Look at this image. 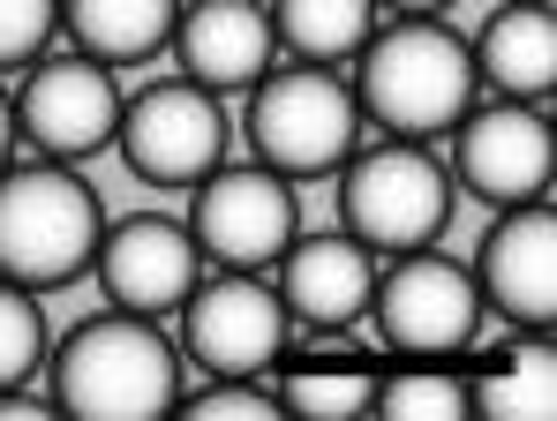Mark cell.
<instances>
[{"mask_svg":"<svg viewBox=\"0 0 557 421\" xmlns=\"http://www.w3.org/2000/svg\"><path fill=\"white\" fill-rule=\"evenodd\" d=\"M188 242L203 263L219 271H272L278 249L301 234V203H294V181H278L257 159H219L188 188Z\"/></svg>","mask_w":557,"mask_h":421,"instance_id":"8","label":"cell"},{"mask_svg":"<svg viewBox=\"0 0 557 421\" xmlns=\"http://www.w3.org/2000/svg\"><path fill=\"white\" fill-rule=\"evenodd\" d=\"M474 294L482 317H505L512 332H550L557 324V211L550 196L497 211V226L474 249Z\"/></svg>","mask_w":557,"mask_h":421,"instance_id":"12","label":"cell"},{"mask_svg":"<svg viewBox=\"0 0 557 421\" xmlns=\"http://www.w3.org/2000/svg\"><path fill=\"white\" fill-rule=\"evenodd\" d=\"M339 226L362 242L370 256H407V249H430L445 226H453V166L437 159V144H355L339 159Z\"/></svg>","mask_w":557,"mask_h":421,"instance_id":"4","label":"cell"},{"mask_svg":"<svg viewBox=\"0 0 557 421\" xmlns=\"http://www.w3.org/2000/svg\"><path fill=\"white\" fill-rule=\"evenodd\" d=\"M467 414L482 421H550L557 414V354L550 332H520L467 376Z\"/></svg>","mask_w":557,"mask_h":421,"instance_id":"18","label":"cell"},{"mask_svg":"<svg viewBox=\"0 0 557 421\" xmlns=\"http://www.w3.org/2000/svg\"><path fill=\"white\" fill-rule=\"evenodd\" d=\"M376 338L399 354V361H460L467 346L482 338V294H474V271L460 256H445L437 242L407 256H384L370 286Z\"/></svg>","mask_w":557,"mask_h":421,"instance_id":"6","label":"cell"},{"mask_svg":"<svg viewBox=\"0 0 557 421\" xmlns=\"http://www.w3.org/2000/svg\"><path fill=\"white\" fill-rule=\"evenodd\" d=\"M166 46H174L182 76L203 90H249L278 61L264 0H182Z\"/></svg>","mask_w":557,"mask_h":421,"instance_id":"15","label":"cell"},{"mask_svg":"<svg viewBox=\"0 0 557 421\" xmlns=\"http://www.w3.org/2000/svg\"><path fill=\"white\" fill-rule=\"evenodd\" d=\"M453 0H376V15H445Z\"/></svg>","mask_w":557,"mask_h":421,"instance_id":"25","label":"cell"},{"mask_svg":"<svg viewBox=\"0 0 557 421\" xmlns=\"http://www.w3.org/2000/svg\"><path fill=\"white\" fill-rule=\"evenodd\" d=\"M355 113L376 136L399 144H445L460 128V113L482 98L467 38L445 15H392L376 23L355 53Z\"/></svg>","mask_w":557,"mask_h":421,"instance_id":"1","label":"cell"},{"mask_svg":"<svg viewBox=\"0 0 557 421\" xmlns=\"http://www.w3.org/2000/svg\"><path fill=\"white\" fill-rule=\"evenodd\" d=\"M272 15V38L286 61H317V69H347L362 53L376 23V0H264Z\"/></svg>","mask_w":557,"mask_h":421,"instance_id":"19","label":"cell"},{"mask_svg":"<svg viewBox=\"0 0 557 421\" xmlns=\"http://www.w3.org/2000/svg\"><path fill=\"white\" fill-rule=\"evenodd\" d=\"M46 399L69 421H159L182 399V346L159 317L98 309L61 346H46Z\"/></svg>","mask_w":557,"mask_h":421,"instance_id":"2","label":"cell"},{"mask_svg":"<svg viewBox=\"0 0 557 421\" xmlns=\"http://www.w3.org/2000/svg\"><path fill=\"white\" fill-rule=\"evenodd\" d=\"M8 106H15V144L30 159L84 166L91 151H113L121 90H113V69H98L84 53H38L23 84L8 90Z\"/></svg>","mask_w":557,"mask_h":421,"instance_id":"11","label":"cell"},{"mask_svg":"<svg viewBox=\"0 0 557 421\" xmlns=\"http://www.w3.org/2000/svg\"><path fill=\"white\" fill-rule=\"evenodd\" d=\"M370 392H376V369L362 354H301V361L278 369L272 399H278V414H294V421H362Z\"/></svg>","mask_w":557,"mask_h":421,"instance_id":"20","label":"cell"},{"mask_svg":"<svg viewBox=\"0 0 557 421\" xmlns=\"http://www.w3.org/2000/svg\"><path fill=\"white\" fill-rule=\"evenodd\" d=\"M174 414H188V421H278V399L264 392V376H211L203 392L174 399Z\"/></svg>","mask_w":557,"mask_h":421,"instance_id":"24","label":"cell"},{"mask_svg":"<svg viewBox=\"0 0 557 421\" xmlns=\"http://www.w3.org/2000/svg\"><path fill=\"white\" fill-rule=\"evenodd\" d=\"M467 61H474V84L482 90L550 106V90H557V15H550V0H505V8L467 38Z\"/></svg>","mask_w":557,"mask_h":421,"instance_id":"16","label":"cell"},{"mask_svg":"<svg viewBox=\"0 0 557 421\" xmlns=\"http://www.w3.org/2000/svg\"><path fill=\"white\" fill-rule=\"evenodd\" d=\"M203 256L188 242L182 219L166 211H136L121 226H98V249H91V278L106 294V309H128V317H174L182 294L196 286Z\"/></svg>","mask_w":557,"mask_h":421,"instance_id":"13","label":"cell"},{"mask_svg":"<svg viewBox=\"0 0 557 421\" xmlns=\"http://www.w3.org/2000/svg\"><path fill=\"white\" fill-rule=\"evenodd\" d=\"M61 38V0H0V76L30 69Z\"/></svg>","mask_w":557,"mask_h":421,"instance_id":"23","label":"cell"},{"mask_svg":"<svg viewBox=\"0 0 557 421\" xmlns=\"http://www.w3.org/2000/svg\"><path fill=\"white\" fill-rule=\"evenodd\" d=\"M46 346H53V338H46V309H38V294L15 286V278H0V392L38 384Z\"/></svg>","mask_w":557,"mask_h":421,"instance_id":"22","label":"cell"},{"mask_svg":"<svg viewBox=\"0 0 557 421\" xmlns=\"http://www.w3.org/2000/svg\"><path fill=\"white\" fill-rule=\"evenodd\" d=\"M376 263L384 256H370L347 226H332V234H294L264 278H272V294H278V309H286L294 332L332 338V332H347V324H362Z\"/></svg>","mask_w":557,"mask_h":421,"instance_id":"14","label":"cell"},{"mask_svg":"<svg viewBox=\"0 0 557 421\" xmlns=\"http://www.w3.org/2000/svg\"><path fill=\"white\" fill-rule=\"evenodd\" d=\"M174 317H182V361H196L203 376H272V361L294 338L264 271L203 263Z\"/></svg>","mask_w":557,"mask_h":421,"instance_id":"9","label":"cell"},{"mask_svg":"<svg viewBox=\"0 0 557 421\" xmlns=\"http://www.w3.org/2000/svg\"><path fill=\"white\" fill-rule=\"evenodd\" d=\"M249 151L257 166H272L278 181H332L339 159L362 144V113H355V90L339 69H317V61H286L264 69L249 84Z\"/></svg>","mask_w":557,"mask_h":421,"instance_id":"5","label":"cell"},{"mask_svg":"<svg viewBox=\"0 0 557 421\" xmlns=\"http://www.w3.org/2000/svg\"><path fill=\"white\" fill-rule=\"evenodd\" d=\"M15 151H23V144H15V106H8V90H0V166H8Z\"/></svg>","mask_w":557,"mask_h":421,"instance_id":"26","label":"cell"},{"mask_svg":"<svg viewBox=\"0 0 557 421\" xmlns=\"http://www.w3.org/2000/svg\"><path fill=\"white\" fill-rule=\"evenodd\" d=\"M445 144H453V159H445V166H453V188L474 196V203H490V211H512V203L550 196V166H557L550 106H528V98H474Z\"/></svg>","mask_w":557,"mask_h":421,"instance_id":"10","label":"cell"},{"mask_svg":"<svg viewBox=\"0 0 557 421\" xmlns=\"http://www.w3.org/2000/svg\"><path fill=\"white\" fill-rule=\"evenodd\" d=\"M370 414H384V421H467V376L453 361H399L392 376H376Z\"/></svg>","mask_w":557,"mask_h":421,"instance_id":"21","label":"cell"},{"mask_svg":"<svg viewBox=\"0 0 557 421\" xmlns=\"http://www.w3.org/2000/svg\"><path fill=\"white\" fill-rule=\"evenodd\" d=\"M106 203L76 166L61 159H8L0 166V278L53 294L91 271Z\"/></svg>","mask_w":557,"mask_h":421,"instance_id":"3","label":"cell"},{"mask_svg":"<svg viewBox=\"0 0 557 421\" xmlns=\"http://www.w3.org/2000/svg\"><path fill=\"white\" fill-rule=\"evenodd\" d=\"M113 151L144 188H174L188 196L203 173L226 159V113L219 90L188 84V76H159V84L128 90L121 121H113Z\"/></svg>","mask_w":557,"mask_h":421,"instance_id":"7","label":"cell"},{"mask_svg":"<svg viewBox=\"0 0 557 421\" xmlns=\"http://www.w3.org/2000/svg\"><path fill=\"white\" fill-rule=\"evenodd\" d=\"M182 0H61V38L98 69H144L166 53Z\"/></svg>","mask_w":557,"mask_h":421,"instance_id":"17","label":"cell"}]
</instances>
